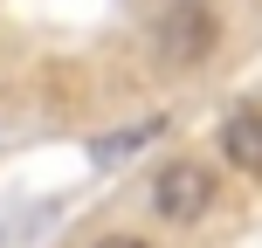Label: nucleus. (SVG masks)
Instances as JSON below:
<instances>
[{
    "instance_id": "1",
    "label": "nucleus",
    "mask_w": 262,
    "mask_h": 248,
    "mask_svg": "<svg viewBox=\"0 0 262 248\" xmlns=\"http://www.w3.org/2000/svg\"><path fill=\"white\" fill-rule=\"evenodd\" d=\"M214 41H221V21H214L207 0H172L152 28V49H159L166 69H200L214 55Z\"/></svg>"
},
{
    "instance_id": "2",
    "label": "nucleus",
    "mask_w": 262,
    "mask_h": 248,
    "mask_svg": "<svg viewBox=\"0 0 262 248\" xmlns=\"http://www.w3.org/2000/svg\"><path fill=\"white\" fill-rule=\"evenodd\" d=\"M214 207V172L200 166V159H166V166L152 172V214L172 228L200 221V214Z\"/></svg>"
},
{
    "instance_id": "3",
    "label": "nucleus",
    "mask_w": 262,
    "mask_h": 248,
    "mask_svg": "<svg viewBox=\"0 0 262 248\" xmlns=\"http://www.w3.org/2000/svg\"><path fill=\"white\" fill-rule=\"evenodd\" d=\"M221 152H228V166L262 179V104H235L221 118Z\"/></svg>"
},
{
    "instance_id": "4",
    "label": "nucleus",
    "mask_w": 262,
    "mask_h": 248,
    "mask_svg": "<svg viewBox=\"0 0 262 248\" xmlns=\"http://www.w3.org/2000/svg\"><path fill=\"white\" fill-rule=\"evenodd\" d=\"M152 131H166V118H152V124H131V131H118V138H104L97 145V159H124V152H138Z\"/></svg>"
},
{
    "instance_id": "5",
    "label": "nucleus",
    "mask_w": 262,
    "mask_h": 248,
    "mask_svg": "<svg viewBox=\"0 0 262 248\" xmlns=\"http://www.w3.org/2000/svg\"><path fill=\"white\" fill-rule=\"evenodd\" d=\"M97 248H145V241H138V235H104Z\"/></svg>"
}]
</instances>
